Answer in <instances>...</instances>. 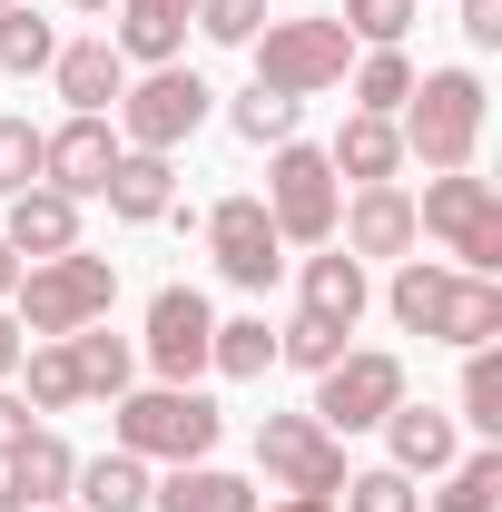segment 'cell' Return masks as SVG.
<instances>
[{
	"instance_id": "cell-47",
	"label": "cell",
	"mask_w": 502,
	"mask_h": 512,
	"mask_svg": "<svg viewBox=\"0 0 502 512\" xmlns=\"http://www.w3.org/2000/svg\"><path fill=\"white\" fill-rule=\"evenodd\" d=\"M0 10H10V0H0Z\"/></svg>"
},
{
	"instance_id": "cell-5",
	"label": "cell",
	"mask_w": 502,
	"mask_h": 512,
	"mask_svg": "<svg viewBox=\"0 0 502 512\" xmlns=\"http://www.w3.org/2000/svg\"><path fill=\"white\" fill-rule=\"evenodd\" d=\"M207 99H217V89H207V79H197V69H148V79H128L119 89V109H109V128H119V148H158V158H168V148H188L197 128H207Z\"/></svg>"
},
{
	"instance_id": "cell-15",
	"label": "cell",
	"mask_w": 502,
	"mask_h": 512,
	"mask_svg": "<svg viewBox=\"0 0 502 512\" xmlns=\"http://www.w3.org/2000/svg\"><path fill=\"white\" fill-rule=\"evenodd\" d=\"M0 237H10V256H20V266L69 256V247H79V197H60V188H20V197H10V217H0Z\"/></svg>"
},
{
	"instance_id": "cell-45",
	"label": "cell",
	"mask_w": 502,
	"mask_h": 512,
	"mask_svg": "<svg viewBox=\"0 0 502 512\" xmlns=\"http://www.w3.org/2000/svg\"><path fill=\"white\" fill-rule=\"evenodd\" d=\"M60 10H109V0H60Z\"/></svg>"
},
{
	"instance_id": "cell-36",
	"label": "cell",
	"mask_w": 502,
	"mask_h": 512,
	"mask_svg": "<svg viewBox=\"0 0 502 512\" xmlns=\"http://www.w3.org/2000/svg\"><path fill=\"white\" fill-rule=\"evenodd\" d=\"M335 512H424V493H414L394 463H375V473H345V483H335Z\"/></svg>"
},
{
	"instance_id": "cell-40",
	"label": "cell",
	"mask_w": 502,
	"mask_h": 512,
	"mask_svg": "<svg viewBox=\"0 0 502 512\" xmlns=\"http://www.w3.org/2000/svg\"><path fill=\"white\" fill-rule=\"evenodd\" d=\"M463 40L473 50H502V0H463Z\"/></svg>"
},
{
	"instance_id": "cell-8",
	"label": "cell",
	"mask_w": 502,
	"mask_h": 512,
	"mask_svg": "<svg viewBox=\"0 0 502 512\" xmlns=\"http://www.w3.org/2000/svg\"><path fill=\"white\" fill-rule=\"evenodd\" d=\"M404 404V355H384V345H345L325 375H315V424L325 434H375L384 414Z\"/></svg>"
},
{
	"instance_id": "cell-25",
	"label": "cell",
	"mask_w": 502,
	"mask_h": 512,
	"mask_svg": "<svg viewBox=\"0 0 502 512\" xmlns=\"http://www.w3.org/2000/svg\"><path fill=\"white\" fill-rule=\"evenodd\" d=\"M148 512H256V483L217 473V463H168V483L148 493Z\"/></svg>"
},
{
	"instance_id": "cell-17",
	"label": "cell",
	"mask_w": 502,
	"mask_h": 512,
	"mask_svg": "<svg viewBox=\"0 0 502 512\" xmlns=\"http://www.w3.org/2000/svg\"><path fill=\"white\" fill-rule=\"evenodd\" d=\"M50 79H60L69 119H109V109H119V89H128V60L109 50V40H69L60 60H50Z\"/></svg>"
},
{
	"instance_id": "cell-14",
	"label": "cell",
	"mask_w": 502,
	"mask_h": 512,
	"mask_svg": "<svg viewBox=\"0 0 502 512\" xmlns=\"http://www.w3.org/2000/svg\"><path fill=\"white\" fill-rule=\"evenodd\" d=\"M375 434H384V444H394V473H404V483H434L443 463L463 453V424H453L443 404H414V394H404V404L384 414Z\"/></svg>"
},
{
	"instance_id": "cell-43",
	"label": "cell",
	"mask_w": 502,
	"mask_h": 512,
	"mask_svg": "<svg viewBox=\"0 0 502 512\" xmlns=\"http://www.w3.org/2000/svg\"><path fill=\"white\" fill-rule=\"evenodd\" d=\"M10 286H20V256H10V237H0V306H10Z\"/></svg>"
},
{
	"instance_id": "cell-10",
	"label": "cell",
	"mask_w": 502,
	"mask_h": 512,
	"mask_svg": "<svg viewBox=\"0 0 502 512\" xmlns=\"http://www.w3.org/2000/svg\"><path fill=\"white\" fill-rule=\"evenodd\" d=\"M207 256H217V276H227V286L266 296V286L286 276V237H276L266 197H217V207H207Z\"/></svg>"
},
{
	"instance_id": "cell-41",
	"label": "cell",
	"mask_w": 502,
	"mask_h": 512,
	"mask_svg": "<svg viewBox=\"0 0 502 512\" xmlns=\"http://www.w3.org/2000/svg\"><path fill=\"white\" fill-rule=\"evenodd\" d=\"M20 355H30V335H20L10 306H0V384H20Z\"/></svg>"
},
{
	"instance_id": "cell-33",
	"label": "cell",
	"mask_w": 502,
	"mask_h": 512,
	"mask_svg": "<svg viewBox=\"0 0 502 512\" xmlns=\"http://www.w3.org/2000/svg\"><path fill=\"white\" fill-rule=\"evenodd\" d=\"M453 424H473L483 444H502V345H473L463 355V414Z\"/></svg>"
},
{
	"instance_id": "cell-3",
	"label": "cell",
	"mask_w": 502,
	"mask_h": 512,
	"mask_svg": "<svg viewBox=\"0 0 502 512\" xmlns=\"http://www.w3.org/2000/svg\"><path fill=\"white\" fill-rule=\"evenodd\" d=\"M394 138L434 178L443 168H473V148H483V79L473 69H414V99L394 109Z\"/></svg>"
},
{
	"instance_id": "cell-20",
	"label": "cell",
	"mask_w": 502,
	"mask_h": 512,
	"mask_svg": "<svg viewBox=\"0 0 502 512\" xmlns=\"http://www.w3.org/2000/svg\"><path fill=\"white\" fill-rule=\"evenodd\" d=\"M365 306H375V276L355 266L345 247H325V256H306V316H325V325H365Z\"/></svg>"
},
{
	"instance_id": "cell-9",
	"label": "cell",
	"mask_w": 502,
	"mask_h": 512,
	"mask_svg": "<svg viewBox=\"0 0 502 512\" xmlns=\"http://www.w3.org/2000/svg\"><path fill=\"white\" fill-rule=\"evenodd\" d=\"M256 473L276 493H335L345 483V434H325L315 414H266L256 424Z\"/></svg>"
},
{
	"instance_id": "cell-13",
	"label": "cell",
	"mask_w": 502,
	"mask_h": 512,
	"mask_svg": "<svg viewBox=\"0 0 502 512\" xmlns=\"http://www.w3.org/2000/svg\"><path fill=\"white\" fill-rule=\"evenodd\" d=\"M335 237H345V256H355V266H404V256L424 247V237H414V197L404 188H355L345 197V207H335Z\"/></svg>"
},
{
	"instance_id": "cell-35",
	"label": "cell",
	"mask_w": 502,
	"mask_h": 512,
	"mask_svg": "<svg viewBox=\"0 0 502 512\" xmlns=\"http://www.w3.org/2000/svg\"><path fill=\"white\" fill-rule=\"evenodd\" d=\"M335 355H345V325H325V316H306V306H296V316L276 325V365H296V375H325V365H335Z\"/></svg>"
},
{
	"instance_id": "cell-44",
	"label": "cell",
	"mask_w": 502,
	"mask_h": 512,
	"mask_svg": "<svg viewBox=\"0 0 502 512\" xmlns=\"http://www.w3.org/2000/svg\"><path fill=\"white\" fill-rule=\"evenodd\" d=\"M0 512H30V503H20V493H10V483H0Z\"/></svg>"
},
{
	"instance_id": "cell-22",
	"label": "cell",
	"mask_w": 502,
	"mask_h": 512,
	"mask_svg": "<svg viewBox=\"0 0 502 512\" xmlns=\"http://www.w3.org/2000/svg\"><path fill=\"white\" fill-rule=\"evenodd\" d=\"M453 276H463V266H424V256H404V266H394V286H384L394 325L434 345V335H443V306H453Z\"/></svg>"
},
{
	"instance_id": "cell-31",
	"label": "cell",
	"mask_w": 502,
	"mask_h": 512,
	"mask_svg": "<svg viewBox=\"0 0 502 512\" xmlns=\"http://www.w3.org/2000/svg\"><path fill=\"white\" fill-rule=\"evenodd\" d=\"M50 60H60V30H50L30 0H10V10H0V69H10V79H40Z\"/></svg>"
},
{
	"instance_id": "cell-26",
	"label": "cell",
	"mask_w": 502,
	"mask_h": 512,
	"mask_svg": "<svg viewBox=\"0 0 502 512\" xmlns=\"http://www.w3.org/2000/svg\"><path fill=\"white\" fill-rule=\"evenodd\" d=\"M434 345H502V276H453V306H443V335Z\"/></svg>"
},
{
	"instance_id": "cell-21",
	"label": "cell",
	"mask_w": 502,
	"mask_h": 512,
	"mask_svg": "<svg viewBox=\"0 0 502 512\" xmlns=\"http://www.w3.org/2000/svg\"><path fill=\"white\" fill-rule=\"evenodd\" d=\"M0 483H10L30 512H50V503H69V483H79V453H69L50 424H30V444L10 453V473H0Z\"/></svg>"
},
{
	"instance_id": "cell-7",
	"label": "cell",
	"mask_w": 502,
	"mask_h": 512,
	"mask_svg": "<svg viewBox=\"0 0 502 512\" xmlns=\"http://www.w3.org/2000/svg\"><path fill=\"white\" fill-rule=\"evenodd\" d=\"M247 50H256V89H286V99H315V89H335L355 69L345 20H266Z\"/></svg>"
},
{
	"instance_id": "cell-34",
	"label": "cell",
	"mask_w": 502,
	"mask_h": 512,
	"mask_svg": "<svg viewBox=\"0 0 502 512\" xmlns=\"http://www.w3.org/2000/svg\"><path fill=\"white\" fill-rule=\"evenodd\" d=\"M335 20H345V40H355V50H404V30L424 20V0H345Z\"/></svg>"
},
{
	"instance_id": "cell-46",
	"label": "cell",
	"mask_w": 502,
	"mask_h": 512,
	"mask_svg": "<svg viewBox=\"0 0 502 512\" xmlns=\"http://www.w3.org/2000/svg\"><path fill=\"white\" fill-rule=\"evenodd\" d=\"M50 512H79V503H50Z\"/></svg>"
},
{
	"instance_id": "cell-18",
	"label": "cell",
	"mask_w": 502,
	"mask_h": 512,
	"mask_svg": "<svg viewBox=\"0 0 502 512\" xmlns=\"http://www.w3.org/2000/svg\"><path fill=\"white\" fill-rule=\"evenodd\" d=\"M109 217H119V227H158V217H168V197H178V168H168V158H158V148H119V168H109Z\"/></svg>"
},
{
	"instance_id": "cell-27",
	"label": "cell",
	"mask_w": 502,
	"mask_h": 512,
	"mask_svg": "<svg viewBox=\"0 0 502 512\" xmlns=\"http://www.w3.org/2000/svg\"><path fill=\"white\" fill-rule=\"evenodd\" d=\"M266 365H276V325H266V316H217V335H207V375L256 384Z\"/></svg>"
},
{
	"instance_id": "cell-29",
	"label": "cell",
	"mask_w": 502,
	"mask_h": 512,
	"mask_svg": "<svg viewBox=\"0 0 502 512\" xmlns=\"http://www.w3.org/2000/svg\"><path fill=\"white\" fill-rule=\"evenodd\" d=\"M20 394H30V414H40V424H50V414H69V404H89V394H79V365H69V345L60 335H40V345H30V355H20Z\"/></svg>"
},
{
	"instance_id": "cell-37",
	"label": "cell",
	"mask_w": 502,
	"mask_h": 512,
	"mask_svg": "<svg viewBox=\"0 0 502 512\" xmlns=\"http://www.w3.org/2000/svg\"><path fill=\"white\" fill-rule=\"evenodd\" d=\"M197 30H207L217 50H247L256 30H266V0H197Z\"/></svg>"
},
{
	"instance_id": "cell-12",
	"label": "cell",
	"mask_w": 502,
	"mask_h": 512,
	"mask_svg": "<svg viewBox=\"0 0 502 512\" xmlns=\"http://www.w3.org/2000/svg\"><path fill=\"white\" fill-rule=\"evenodd\" d=\"M109 168H119V128H109V119H60V128H40V188L99 197V188H109Z\"/></svg>"
},
{
	"instance_id": "cell-38",
	"label": "cell",
	"mask_w": 502,
	"mask_h": 512,
	"mask_svg": "<svg viewBox=\"0 0 502 512\" xmlns=\"http://www.w3.org/2000/svg\"><path fill=\"white\" fill-rule=\"evenodd\" d=\"M40 188V128L30 119H0V197Z\"/></svg>"
},
{
	"instance_id": "cell-4",
	"label": "cell",
	"mask_w": 502,
	"mask_h": 512,
	"mask_svg": "<svg viewBox=\"0 0 502 512\" xmlns=\"http://www.w3.org/2000/svg\"><path fill=\"white\" fill-rule=\"evenodd\" d=\"M414 237H443L463 276H502V197H493V178L443 168L434 188L414 197Z\"/></svg>"
},
{
	"instance_id": "cell-32",
	"label": "cell",
	"mask_w": 502,
	"mask_h": 512,
	"mask_svg": "<svg viewBox=\"0 0 502 512\" xmlns=\"http://www.w3.org/2000/svg\"><path fill=\"white\" fill-rule=\"evenodd\" d=\"M227 119H237V138H247V148H286V138H296V119H306V99H286V89H256V79H247Z\"/></svg>"
},
{
	"instance_id": "cell-24",
	"label": "cell",
	"mask_w": 502,
	"mask_h": 512,
	"mask_svg": "<svg viewBox=\"0 0 502 512\" xmlns=\"http://www.w3.org/2000/svg\"><path fill=\"white\" fill-rule=\"evenodd\" d=\"M148 493H158V473L138 463V453H99V463H79V483H69V503L79 512H148Z\"/></svg>"
},
{
	"instance_id": "cell-2",
	"label": "cell",
	"mask_w": 502,
	"mask_h": 512,
	"mask_svg": "<svg viewBox=\"0 0 502 512\" xmlns=\"http://www.w3.org/2000/svg\"><path fill=\"white\" fill-rule=\"evenodd\" d=\"M119 306V266L89 247L69 256H40V266H20V286H10V316H20V335L40 345V335H79V325H99Z\"/></svg>"
},
{
	"instance_id": "cell-11",
	"label": "cell",
	"mask_w": 502,
	"mask_h": 512,
	"mask_svg": "<svg viewBox=\"0 0 502 512\" xmlns=\"http://www.w3.org/2000/svg\"><path fill=\"white\" fill-rule=\"evenodd\" d=\"M207 335H217V306L197 286H158L148 296V335H138V365L158 384H197L207 375Z\"/></svg>"
},
{
	"instance_id": "cell-23",
	"label": "cell",
	"mask_w": 502,
	"mask_h": 512,
	"mask_svg": "<svg viewBox=\"0 0 502 512\" xmlns=\"http://www.w3.org/2000/svg\"><path fill=\"white\" fill-rule=\"evenodd\" d=\"M60 345H69V365H79V394L119 404L128 384H138V345H128V335H109V316L79 325V335H60Z\"/></svg>"
},
{
	"instance_id": "cell-42",
	"label": "cell",
	"mask_w": 502,
	"mask_h": 512,
	"mask_svg": "<svg viewBox=\"0 0 502 512\" xmlns=\"http://www.w3.org/2000/svg\"><path fill=\"white\" fill-rule=\"evenodd\" d=\"M266 512H335V493H286V503H266Z\"/></svg>"
},
{
	"instance_id": "cell-39",
	"label": "cell",
	"mask_w": 502,
	"mask_h": 512,
	"mask_svg": "<svg viewBox=\"0 0 502 512\" xmlns=\"http://www.w3.org/2000/svg\"><path fill=\"white\" fill-rule=\"evenodd\" d=\"M30 424H40V414H30V394H20V384H0V463L30 444Z\"/></svg>"
},
{
	"instance_id": "cell-1",
	"label": "cell",
	"mask_w": 502,
	"mask_h": 512,
	"mask_svg": "<svg viewBox=\"0 0 502 512\" xmlns=\"http://www.w3.org/2000/svg\"><path fill=\"white\" fill-rule=\"evenodd\" d=\"M217 434H227V414L197 384H148V394L128 384L119 404H109V444L138 453V463H207Z\"/></svg>"
},
{
	"instance_id": "cell-30",
	"label": "cell",
	"mask_w": 502,
	"mask_h": 512,
	"mask_svg": "<svg viewBox=\"0 0 502 512\" xmlns=\"http://www.w3.org/2000/svg\"><path fill=\"white\" fill-rule=\"evenodd\" d=\"M345 79H355V109H365V119H394V109L414 99V60H404V50H355Z\"/></svg>"
},
{
	"instance_id": "cell-6",
	"label": "cell",
	"mask_w": 502,
	"mask_h": 512,
	"mask_svg": "<svg viewBox=\"0 0 502 512\" xmlns=\"http://www.w3.org/2000/svg\"><path fill=\"white\" fill-rule=\"evenodd\" d=\"M335 207H345V178L325 168V148L286 138L266 158V217H276V237L286 247H335Z\"/></svg>"
},
{
	"instance_id": "cell-19",
	"label": "cell",
	"mask_w": 502,
	"mask_h": 512,
	"mask_svg": "<svg viewBox=\"0 0 502 512\" xmlns=\"http://www.w3.org/2000/svg\"><path fill=\"white\" fill-rule=\"evenodd\" d=\"M325 168L335 178H355V188H394V168H404V138H394V119H355L335 128V148H325Z\"/></svg>"
},
{
	"instance_id": "cell-16",
	"label": "cell",
	"mask_w": 502,
	"mask_h": 512,
	"mask_svg": "<svg viewBox=\"0 0 502 512\" xmlns=\"http://www.w3.org/2000/svg\"><path fill=\"white\" fill-rule=\"evenodd\" d=\"M188 30H197V0H119V60L138 69H168L178 50H188Z\"/></svg>"
},
{
	"instance_id": "cell-28",
	"label": "cell",
	"mask_w": 502,
	"mask_h": 512,
	"mask_svg": "<svg viewBox=\"0 0 502 512\" xmlns=\"http://www.w3.org/2000/svg\"><path fill=\"white\" fill-rule=\"evenodd\" d=\"M502 503V444H473L434 473V512H493Z\"/></svg>"
}]
</instances>
